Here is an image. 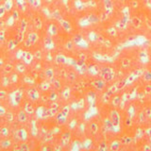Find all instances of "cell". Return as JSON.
<instances>
[{"mask_svg":"<svg viewBox=\"0 0 151 151\" xmlns=\"http://www.w3.org/2000/svg\"><path fill=\"white\" fill-rule=\"evenodd\" d=\"M69 107L68 106H65L63 111H61L58 116H57V121H58L59 124H64V123L66 122V120H67V116L69 114Z\"/></svg>","mask_w":151,"mask_h":151,"instance_id":"1","label":"cell"},{"mask_svg":"<svg viewBox=\"0 0 151 151\" xmlns=\"http://www.w3.org/2000/svg\"><path fill=\"white\" fill-rule=\"evenodd\" d=\"M38 38H39V36H38V34L36 32H30L29 34H28L27 39L26 41V46L29 47L32 45L36 44V42L38 41Z\"/></svg>","mask_w":151,"mask_h":151,"instance_id":"2","label":"cell"},{"mask_svg":"<svg viewBox=\"0 0 151 151\" xmlns=\"http://www.w3.org/2000/svg\"><path fill=\"white\" fill-rule=\"evenodd\" d=\"M101 78H104V80L106 81H109L113 78V74H112V71L111 68L109 67H105L101 70Z\"/></svg>","mask_w":151,"mask_h":151,"instance_id":"3","label":"cell"},{"mask_svg":"<svg viewBox=\"0 0 151 151\" xmlns=\"http://www.w3.org/2000/svg\"><path fill=\"white\" fill-rule=\"evenodd\" d=\"M14 136H15V138L18 141H26L27 139V133L26 129H17Z\"/></svg>","mask_w":151,"mask_h":151,"instance_id":"4","label":"cell"},{"mask_svg":"<svg viewBox=\"0 0 151 151\" xmlns=\"http://www.w3.org/2000/svg\"><path fill=\"white\" fill-rule=\"evenodd\" d=\"M27 96L29 97L31 100H33V101H36L37 99L39 98V96H40L39 92H38L35 88L28 89L27 91Z\"/></svg>","mask_w":151,"mask_h":151,"instance_id":"5","label":"cell"},{"mask_svg":"<svg viewBox=\"0 0 151 151\" xmlns=\"http://www.w3.org/2000/svg\"><path fill=\"white\" fill-rule=\"evenodd\" d=\"M105 80L103 79H96L94 80V81L93 82V87L96 88V90H98V91H101V90L104 89V87H105Z\"/></svg>","mask_w":151,"mask_h":151,"instance_id":"6","label":"cell"},{"mask_svg":"<svg viewBox=\"0 0 151 151\" xmlns=\"http://www.w3.org/2000/svg\"><path fill=\"white\" fill-rule=\"evenodd\" d=\"M111 123L113 126H117L119 124V121H120V117L118 112L116 111H112L111 113Z\"/></svg>","mask_w":151,"mask_h":151,"instance_id":"7","label":"cell"},{"mask_svg":"<svg viewBox=\"0 0 151 151\" xmlns=\"http://www.w3.org/2000/svg\"><path fill=\"white\" fill-rule=\"evenodd\" d=\"M70 138H71V134L69 132H66L64 133L63 136H61V145H67L69 141H70Z\"/></svg>","mask_w":151,"mask_h":151,"instance_id":"8","label":"cell"},{"mask_svg":"<svg viewBox=\"0 0 151 151\" xmlns=\"http://www.w3.org/2000/svg\"><path fill=\"white\" fill-rule=\"evenodd\" d=\"M48 33L51 36H54L58 33V27H56L55 24H50L48 27Z\"/></svg>","mask_w":151,"mask_h":151,"instance_id":"9","label":"cell"},{"mask_svg":"<svg viewBox=\"0 0 151 151\" xmlns=\"http://www.w3.org/2000/svg\"><path fill=\"white\" fill-rule=\"evenodd\" d=\"M24 60H25V63H27V64H29L31 61H32V59H33V57H32V55L29 53V52H25L24 53Z\"/></svg>","mask_w":151,"mask_h":151,"instance_id":"10","label":"cell"},{"mask_svg":"<svg viewBox=\"0 0 151 151\" xmlns=\"http://www.w3.org/2000/svg\"><path fill=\"white\" fill-rule=\"evenodd\" d=\"M60 24L61 26H63V27L64 28V29L67 31V32H70L71 31V28H72V27H71V24L68 22V21H64V20H61L60 21Z\"/></svg>","mask_w":151,"mask_h":151,"instance_id":"11","label":"cell"},{"mask_svg":"<svg viewBox=\"0 0 151 151\" xmlns=\"http://www.w3.org/2000/svg\"><path fill=\"white\" fill-rule=\"evenodd\" d=\"M18 120H19V122H22V123L27 121V113H26V111H19V113H18Z\"/></svg>","mask_w":151,"mask_h":151,"instance_id":"12","label":"cell"},{"mask_svg":"<svg viewBox=\"0 0 151 151\" xmlns=\"http://www.w3.org/2000/svg\"><path fill=\"white\" fill-rule=\"evenodd\" d=\"M4 7L6 11H11L13 7V0H6L4 3Z\"/></svg>","mask_w":151,"mask_h":151,"instance_id":"13","label":"cell"},{"mask_svg":"<svg viewBox=\"0 0 151 151\" xmlns=\"http://www.w3.org/2000/svg\"><path fill=\"white\" fill-rule=\"evenodd\" d=\"M45 77L47 79H53L54 78V71L52 70L51 68H48V69H46L45 71Z\"/></svg>","mask_w":151,"mask_h":151,"instance_id":"14","label":"cell"},{"mask_svg":"<svg viewBox=\"0 0 151 151\" xmlns=\"http://www.w3.org/2000/svg\"><path fill=\"white\" fill-rule=\"evenodd\" d=\"M27 2L33 8H39L41 6V0H27Z\"/></svg>","mask_w":151,"mask_h":151,"instance_id":"15","label":"cell"},{"mask_svg":"<svg viewBox=\"0 0 151 151\" xmlns=\"http://www.w3.org/2000/svg\"><path fill=\"white\" fill-rule=\"evenodd\" d=\"M88 20H89L90 23H92V24H96V23L99 22V18H98L96 15H93V14H91V15H89Z\"/></svg>","mask_w":151,"mask_h":151,"instance_id":"16","label":"cell"},{"mask_svg":"<svg viewBox=\"0 0 151 151\" xmlns=\"http://www.w3.org/2000/svg\"><path fill=\"white\" fill-rule=\"evenodd\" d=\"M45 45L47 47V48H50V47L52 46H54V42L53 41H52L51 38H45Z\"/></svg>","mask_w":151,"mask_h":151,"instance_id":"17","label":"cell"},{"mask_svg":"<svg viewBox=\"0 0 151 151\" xmlns=\"http://www.w3.org/2000/svg\"><path fill=\"white\" fill-rule=\"evenodd\" d=\"M34 26H35V27L37 28V29H40V28L42 27V20H41V18L39 16H37L34 19Z\"/></svg>","mask_w":151,"mask_h":151,"instance_id":"18","label":"cell"},{"mask_svg":"<svg viewBox=\"0 0 151 151\" xmlns=\"http://www.w3.org/2000/svg\"><path fill=\"white\" fill-rule=\"evenodd\" d=\"M25 111L27 113H29V114H31V113H33V111H34V109H33V107L30 105L29 103H26V105H25Z\"/></svg>","mask_w":151,"mask_h":151,"instance_id":"19","label":"cell"},{"mask_svg":"<svg viewBox=\"0 0 151 151\" xmlns=\"http://www.w3.org/2000/svg\"><path fill=\"white\" fill-rule=\"evenodd\" d=\"M16 4H17V6L22 9V11H25V7H26L25 0H16Z\"/></svg>","mask_w":151,"mask_h":151,"instance_id":"20","label":"cell"},{"mask_svg":"<svg viewBox=\"0 0 151 151\" xmlns=\"http://www.w3.org/2000/svg\"><path fill=\"white\" fill-rule=\"evenodd\" d=\"M120 103V97L119 96H114L111 100V104L113 107H117Z\"/></svg>","mask_w":151,"mask_h":151,"instance_id":"21","label":"cell"},{"mask_svg":"<svg viewBox=\"0 0 151 151\" xmlns=\"http://www.w3.org/2000/svg\"><path fill=\"white\" fill-rule=\"evenodd\" d=\"M104 4H105L106 11L110 12L111 9H112V4H111V0H105V2H104Z\"/></svg>","mask_w":151,"mask_h":151,"instance_id":"22","label":"cell"},{"mask_svg":"<svg viewBox=\"0 0 151 151\" xmlns=\"http://www.w3.org/2000/svg\"><path fill=\"white\" fill-rule=\"evenodd\" d=\"M0 134H1L3 137H7L9 135V129L6 127H3L0 129Z\"/></svg>","mask_w":151,"mask_h":151,"instance_id":"23","label":"cell"},{"mask_svg":"<svg viewBox=\"0 0 151 151\" xmlns=\"http://www.w3.org/2000/svg\"><path fill=\"white\" fill-rule=\"evenodd\" d=\"M49 87H50V84L48 82H44L41 84V89L42 91H47V90L49 89Z\"/></svg>","mask_w":151,"mask_h":151,"instance_id":"24","label":"cell"},{"mask_svg":"<svg viewBox=\"0 0 151 151\" xmlns=\"http://www.w3.org/2000/svg\"><path fill=\"white\" fill-rule=\"evenodd\" d=\"M1 145L3 146L4 148H8V147H9V146L12 145L11 141H9V140H5V141H3V142H2Z\"/></svg>","mask_w":151,"mask_h":151,"instance_id":"25","label":"cell"},{"mask_svg":"<svg viewBox=\"0 0 151 151\" xmlns=\"http://www.w3.org/2000/svg\"><path fill=\"white\" fill-rule=\"evenodd\" d=\"M91 130H92V134H96L97 130H98V126L97 124H96V123H93V124L92 125L91 127Z\"/></svg>","mask_w":151,"mask_h":151,"instance_id":"26","label":"cell"},{"mask_svg":"<svg viewBox=\"0 0 151 151\" xmlns=\"http://www.w3.org/2000/svg\"><path fill=\"white\" fill-rule=\"evenodd\" d=\"M119 145H120L119 142H114V143H113V144L111 145V149H112V150H116V149H118V148H119Z\"/></svg>","mask_w":151,"mask_h":151,"instance_id":"27","label":"cell"},{"mask_svg":"<svg viewBox=\"0 0 151 151\" xmlns=\"http://www.w3.org/2000/svg\"><path fill=\"white\" fill-rule=\"evenodd\" d=\"M6 9H5L4 6H0V17H2L5 15V12H6Z\"/></svg>","mask_w":151,"mask_h":151,"instance_id":"28","label":"cell"},{"mask_svg":"<svg viewBox=\"0 0 151 151\" xmlns=\"http://www.w3.org/2000/svg\"><path fill=\"white\" fill-rule=\"evenodd\" d=\"M145 79L146 80V81H150L151 80V72H147L145 75Z\"/></svg>","mask_w":151,"mask_h":151,"instance_id":"29","label":"cell"},{"mask_svg":"<svg viewBox=\"0 0 151 151\" xmlns=\"http://www.w3.org/2000/svg\"><path fill=\"white\" fill-rule=\"evenodd\" d=\"M129 60H123L122 61V66H123V67H125V66H126V67H127V66H129Z\"/></svg>","mask_w":151,"mask_h":151,"instance_id":"30","label":"cell"},{"mask_svg":"<svg viewBox=\"0 0 151 151\" xmlns=\"http://www.w3.org/2000/svg\"><path fill=\"white\" fill-rule=\"evenodd\" d=\"M57 98H58V94H57L56 93H52L51 96H50V99H51V100H56Z\"/></svg>","mask_w":151,"mask_h":151,"instance_id":"31","label":"cell"},{"mask_svg":"<svg viewBox=\"0 0 151 151\" xmlns=\"http://www.w3.org/2000/svg\"><path fill=\"white\" fill-rule=\"evenodd\" d=\"M12 19H13V20H17V19H18V12L16 11V9L13 12V14H12Z\"/></svg>","mask_w":151,"mask_h":151,"instance_id":"32","label":"cell"},{"mask_svg":"<svg viewBox=\"0 0 151 151\" xmlns=\"http://www.w3.org/2000/svg\"><path fill=\"white\" fill-rule=\"evenodd\" d=\"M4 37H5V32L4 30L0 31V42H2L4 41Z\"/></svg>","mask_w":151,"mask_h":151,"instance_id":"33","label":"cell"},{"mask_svg":"<svg viewBox=\"0 0 151 151\" xmlns=\"http://www.w3.org/2000/svg\"><path fill=\"white\" fill-rule=\"evenodd\" d=\"M19 149H20V150H27L28 149V146L26 144H22L20 147H19Z\"/></svg>","mask_w":151,"mask_h":151,"instance_id":"34","label":"cell"},{"mask_svg":"<svg viewBox=\"0 0 151 151\" xmlns=\"http://www.w3.org/2000/svg\"><path fill=\"white\" fill-rule=\"evenodd\" d=\"M6 111H5V109H3L2 107H0V115H4Z\"/></svg>","mask_w":151,"mask_h":151,"instance_id":"35","label":"cell"},{"mask_svg":"<svg viewBox=\"0 0 151 151\" xmlns=\"http://www.w3.org/2000/svg\"><path fill=\"white\" fill-rule=\"evenodd\" d=\"M5 96H6V93H5L4 91L0 92V98H4Z\"/></svg>","mask_w":151,"mask_h":151,"instance_id":"36","label":"cell"},{"mask_svg":"<svg viewBox=\"0 0 151 151\" xmlns=\"http://www.w3.org/2000/svg\"><path fill=\"white\" fill-rule=\"evenodd\" d=\"M55 86L58 87V88H60V81H59V80H55Z\"/></svg>","mask_w":151,"mask_h":151,"instance_id":"37","label":"cell"},{"mask_svg":"<svg viewBox=\"0 0 151 151\" xmlns=\"http://www.w3.org/2000/svg\"><path fill=\"white\" fill-rule=\"evenodd\" d=\"M124 140H125V141H124V143H125V144H129V142L131 141V139H130V138H125Z\"/></svg>","mask_w":151,"mask_h":151,"instance_id":"38","label":"cell"}]
</instances>
